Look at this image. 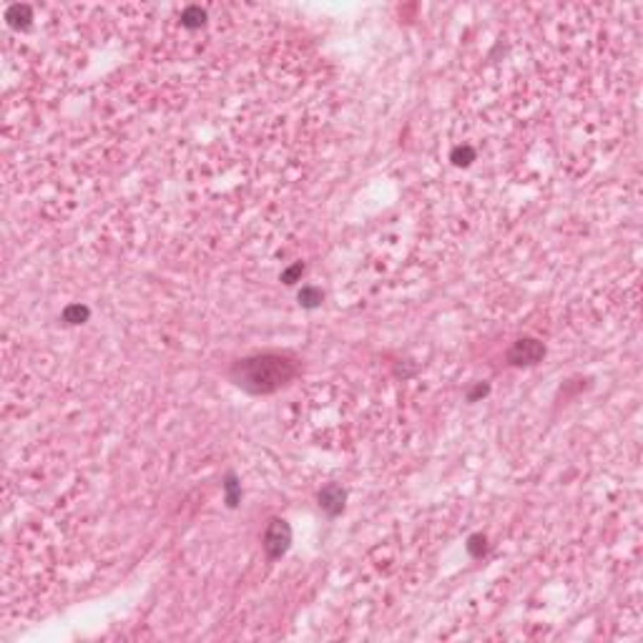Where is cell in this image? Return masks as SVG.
<instances>
[{
	"label": "cell",
	"mask_w": 643,
	"mask_h": 643,
	"mask_svg": "<svg viewBox=\"0 0 643 643\" xmlns=\"http://www.w3.org/2000/svg\"><path fill=\"white\" fill-rule=\"evenodd\" d=\"M292 372V365L281 357H257V360L241 362L236 367V379L241 387L252 392H271L284 385Z\"/></svg>",
	"instance_id": "obj_1"
},
{
	"label": "cell",
	"mask_w": 643,
	"mask_h": 643,
	"mask_svg": "<svg viewBox=\"0 0 643 643\" xmlns=\"http://www.w3.org/2000/svg\"><path fill=\"white\" fill-rule=\"evenodd\" d=\"M513 362H518V365H533V362H538L540 357H543V347L535 342V339H520L515 345V350L510 352Z\"/></svg>",
	"instance_id": "obj_2"
},
{
	"label": "cell",
	"mask_w": 643,
	"mask_h": 643,
	"mask_svg": "<svg viewBox=\"0 0 643 643\" xmlns=\"http://www.w3.org/2000/svg\"><path fill=\"white\" fill-rule=\"evenodd\" d=\"M287 543H289V528L281 520H274V525L267 533V548H269L271 556H281V553L287 551Z\"/></svg>",
	"instance_id": "obj_3"
}]
</instances>
